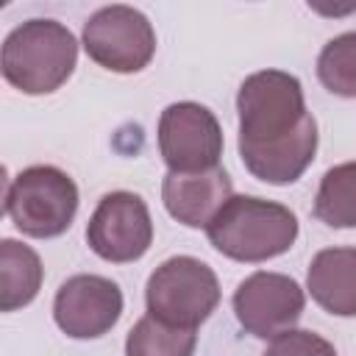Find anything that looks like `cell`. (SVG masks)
<instances>
[{"label": "cell", "instance_id": "obj_1", "mask_svg": "<svg viewBox=\"0 0 356 356\" xmlns=\"http://www.w3.org/2000/svg\"><path fill=\"white\" fill-rule=\"evenodd\" d=\"M239 159L273 186L295 184L317 153V122L306 111L303 86L284 70H259L236 92Z\"/></svg>", "mask_w": 356, "mask_h": 356}, {"label": "cell", "instance_id": "obj_2", "mask_svg": "<svg viewBox=\"0 0 356 356\" xmlns=\"http://www.w3.org/2000/svg\"><path fill=\"white\" fill-rule=\"evenodd\" d=\"M217 253L234 261L259 264L286 253L298 239V217L275 200L234 195L206 228Z\"/></svg>", "mask_w": 356, "mask_h": 356}, {"label": "cell", "instance_id": "obj_3", "mask_svg": "<svg viewBox=\"0 0 356 356\" xmlns=\"http://www.w3.org/2000/svg\"><path fill=\"white\" fill-rule=\"evenodd\" d=\"M78 42L56 19H28L17 25L0 53L3 78L25 95H50L72 75Z\"/></svg>", "mask_w": 356, "mask_h": 356}, {"label": "cell", "instance_id": "obj_4", "mask_svg": "<svg viewBox=\"0 0 356 356\" xmlns=\"http://www.w3.org/2000/svg\"><path fill=\"white\" fill-rule=\"evenodd\" d=\"M75 211L78 186L64 170L53 164L25 167L6 186V214L25 236H61L72 225Z\"/></svg>", "mask_w": 356, "mask_h": 356}, {"label": "cell", "instance_id": "obj_5", "mask_svg": "<svg viewBox=\"0 0 356 356\" xmlns=\"http://www.w3.org/2000/svg\"><path fill=\"white\" fill-rule=\"evenodd\" d=\"M145 303L147 314L167 325L197 328L220 303V281L206 261L172 256L150 273Z\"/></svg>", "mask_w": 356, "mask_h": 356}, {"label": "cell", "instance_id": "obj_6", "mask_svg": "<svg viewBox=\"0 0 356 356\" xmlns=\"http://www.w3.org/2000/svg\"><path fill=\"white\" fill-rule=\"evenodd\" d=\"M86 56L111 72H139L156 53V31L134 6H103L83 25Z\"/></svg>", "mask_w": 356, "mask_h": 356}, {"label": "cell", "instance_id": "obj_7", "mask_svg": "<svg viewBox=\"0 0 356 356\" xmlns=\"http://www.w3.org/2000/svg\"><path fill=\"white\" fill-rule=\"evenodd\" d=\"M159 153L170 172L214 170L222 156V128L195 100L170 103L159 117Z\"/></svg>", "mask_w": 356, "mask_h": 356}, {"label": "cell", "instance_id": "obj_8", "mask_svg": "<svg viewBox=\"0 0 356 356\" xmlns=\"http://www.w3.org/2000/svg\"><path fill=\"white\" fill-rule=\"evenodd\" d=\"M306 306L300 284L284 273L259 270L239 281L234 292V314L256 339H275L295 328Z\"/></svg>", "mask_w": 356, "mask_h": 356}, {"label": "cell", "instance_id": "obj_9", "mask_svg": "<svg viewBox=\"0 0 356 356\" xmlns=\"http://www.w3.org/2000/svg\"><path fill=\"white\" fill-rule=\"evenodd\" d=\"M86 242L92 253L114 264L142 259L153 242V220L147 203L125 189L103 195L95 214L89 217Z\"/></svg>", "mask_w": 356, "mask_h": 356}, {"label": "cell", "instance_id": "obj_10", "mask_svg": "<svg viewBox=\"0 0 356 356\" xmlns=\"http://www.w3.org/2000/svg\"><path fill=\"white\" fill-rule=\"evenodd\" d=\"M122 314V292L111 278L81 273L67 278L53 300L56 325L72 339H97L108 334Z\"/></svg>", "mask_w": 356, "mask_h": 356}, {"label": "cell", "instance_id": "obj_11", "mask_svg": "<svg viewBox=\"0 0 356 356\" xmlns=\"http://www.w3.org/2000/svg\"><path fill=\"white\" fill-rule=\"evenodd\" d=\"M231 197L234 184L222 167L203 172H167L161 184L167 214L186 228H209V222Z\"/></svg>", "mask_w": 356, "mask_h": 356}, {"label": "cell", "instance_id": "obj_12", "mask_svg": "<svg viewBox=\"0 0 356 356\" xmlns=\"http://www.w3.org/2000/svg\"><path fill=\"white\" fill-rule=\"evenodd\" d=\"M306 289L328 314L356 317V248L320 250L309 264Z\"/></svg>", "mask_w": 356, "mask_h": 356}, {"label": "cell", "instance_id": "obj_13", "mask_svg": "<svg viewBox=\"0 0 356 356\" xmlns=\"http://www.w3.org/2000/svg\"><path fill=\"white\" fill-rule=\"evenodd\" d=\"M44 267L33 248L3 239L0 242V309L17 312L28 306L42 289Z\"/></svg>", "mask_w": 356, "mask_h": 356}, {"label": "cell", "instance_id": "obj_14", "mask_svg": "<svg viewBox=\"0 0 356 356\" xmlns=\"http://www.w3.org/2000/svg\"><path fill=\"white\" fill-rule=\"evenodd\" d=\"M314 217L328 228H356V161L337 164L323 175Z\"/></svg>", "mask_w": 356, "mask_h": 356}, {"label": "cell", "instance_id": "obj_15", "mask_svg": "<svg viewBox=\"0 0 356 356\" xmlns=\"http://www.w3.org/2000/svg\"><path fill=\"white\" fill-rule=\"evenodd\" d=\"M197 328H175L145 314L125 337V356H192Z\"/></svg>", "mask_w": 356, "mask_h": 356}, {"label": "cell", "instance_id": "obj_16", "mask_svg": "<svg viewBox=\"0 0 356 356\" xmlns=\"http://www.w3.org/2000/svg\"><path fill=\"white\" fill-rule=\"evenodd\" d=\"M320 83L339 97H356V31L334 36L317 56Z\"/></svg>", "mask_w": 356, "mask_h": 356}, {"label": "cell", "instance_id": "obj_17", "mask_svg": "<svg viewBox=\"0 0 356 356\" xmlns=\"http://www.w3.org/2000/svg\"><path fill=\"white\" fill-rule=\"evenodd\" d=\"M261 356H337V348L314 331L292 328L275 337Z\"/></svg>", "mask_w": 356, "mask_h": 356}]
</instances>
